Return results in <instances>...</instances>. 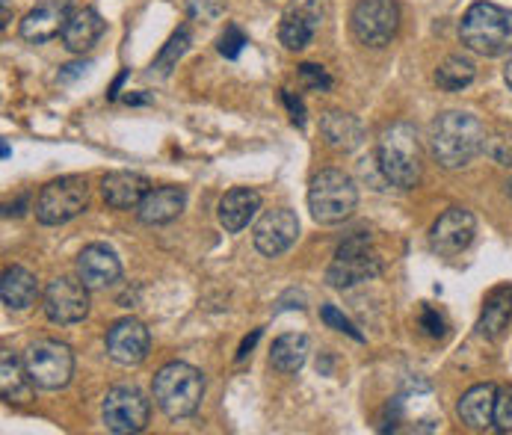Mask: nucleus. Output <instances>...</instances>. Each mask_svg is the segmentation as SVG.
Returning <instances> with one entry per match:
<instances>
[{
	"mask_svg": "<svg viewBox=\"0 0 512 435\" xmlns=\"http://www.w3.org/2000/svg\"><path fill=\"white\" fill-rule=\"evenodd\" d=\"M320 317H323V323L329 326V329H335V332H344V335H350L353 341H365V335L335 308V305H323L320 308Z\"/></svg>",
	"mask_w": 512,
	"mask_h": 435,
	"instance_id": "7c9ffc66",
	"label": "nucleus"
},
{
	"mask_svg": "<svg viewBox=\"0 0 512 435\" xmlns=\"http://www.w3.org/2000/svg\"><path fill=\"white\" fill-rule=\"evenodd\" d=\"M104 30H107V24H104V18L92 6H77V9L69 12L60 39H63V45L72 54H86L104 36Z\"/></svg>",
	"mask_w": 512,
	"mask_h": 435,
	"instance_id": "f3484780",
	"label": "nucleus"
},
{
	"mask_svg": "<svg viewBox=\"0 0 512 435\" xmlns=\"http://www.w3.org/2000/svg\"><path fill=\"white\" fill-rule=\"evenodd\" d=\"M495 430L512 433V388L498 391V400H495Z\"/></svg>",
	"mask_w": 512,
	"mask_h": 435,
	"instance_id": "473e14b6",
	"label": "nucleus"
},
{
	"mask_svg": "<svg viewBox=\"0 0 512 435\" xmlns=\"http://www.w3.org/2000/svg\"><path fill=\"white\" fill-rule=\"evenodd\" d=\"M42 308H45V317L57 326L80 323L89 314V288L80 279H69V276L54 279L45 288Z\"/></svg>",
	"mask_w": 512,
	"mask_h": 435,
	"instance_id": "9b49d317",
	"label": "nucleus"
},
{
	"mask_svg": "<svg viewBox=\"0 0 512 435\" xmlns=\"http://www.w3.org/2000/svg\"><path fill=\"white\" fill-rule=\"evenodd\" d=\"M486 128L477 116L462 110H447L433 122V157L444 169H462L468 166L483 148H486Z\"/></svg>",
	"mask_w": 512,
	"mask_h": 435,
	"instance_id": "f257e3e1",
	"label": "nucleus"
},
{
	"mask_svg": "<svg viewBox=\"0 0 512 435\" xmlns=\"http://www.w3.org/2000/svg\"><path fill=\"white\" fill-rule=\"evenodd\" d=\"M353 36L367 48H385L400 27L397 0H359L350 15Z\"/></svg>",
	"mask_w": 512,
	"mask_h": 435,
	"instance_id": "1a4fd4ad",
	"label": "nucleus"
},
{
	"mask_svg": "<svg viewBox=\"0 0 512 435\" xmlns=\"http://www.w3.org/2000/svg\"><path fill=\"white\" fill-rule=\"evenodd\" d=\"M282 98H285V104H288V110H291L293 122H296V125H305V107H302V101L293 98L291 89H282Z\"/></svg>",
	"mask_w": 512,
	"mask_h": 435,
	"instance_id": "c9c22d12",
	"label": "nucleus"
},
{
	"mask_svg": "<svg viewBox=\"0 0 512 435\" xmlns=\"http://www.w3.org/2000/svg\"><path fill=\"white\" fill-rule=\"evenodd\" d=\"M512 320V290L498 288L489 293L486 305H483V314H480V332L492 341H498Z\"/></svg>",
	"mask_w": 512,
	"mask_h": 435,
	"instance_id": "393cba45",
	"label": "nucleus"
},
{
	"mask_svg": "<svg viewBox=\"0 0 512 435\" xmlns=\"http://www.w3.org/2000/svg\"><path fill=\"white\" fill-rule=\"evenodd\" d=\"M0 299L9 311H24L39 299V282L24 267H9L0 282Z\"/></svg>",
	"mask_w": 512,
	"mask_h": 435,
	"instance_id": "b1692460",
	"label": "nucleus"
},
{
	"mask_svg": "<svg viewBox=\"0 0 512 435\" xmlns=\"http://www.w3.org/2000/svg\"><path fill=\"white\" fill-rule=\"evenodd\" d=\"M187 48H190V27H181V30H175V33H172V39H169V42L163 45V51L157 54V60H154V72L166 77V74L178 66V60L187 54Z\"/></svg>",
	"mask_w": 512,
	"mask_h": 435,
	"instance_id": "c85d7f7f",
	"label": "nucleus"
},
{
	"mask_svg": "<svg viewBox=\"0 0 512 435\" xmlns=\"http://www.w3.org/2000/svg\"><path fill=\"white\" fill-rule=\"evenodd\" d=\"M382 270L379 255L370 249V234H353L344 240L326 270V282L332 288H356L362 282L376 279Z\"/></svg>",
	"mask_w": 512,
	"mask_h": 435,
	"instance_id": "423d86ee",
	"label": "nucleus"
},
{
	"mask_svg": "<svg viewBox=\"0 0 512 435\" xmlns=\"http://www.w3.org/2000/svg\"><path fill=\"white\" fill-rule=\"evenodd\" d=\"M474 234H477V219H474V214L465 211V208H450V211H444L436 219V225L430 231V243H433V249L439 255L453 258V255H459V252H465L471 246Z\"/></svg>",
	"mask_w": 512,
	"mask_h": 435,
	"instance_id": "ddd939ff",
	"label": "nucleus"
},
{
	"mask_svg": "<svg viewBox=\"0 0 512 435\" xmlns=\"http://www.w3.org/2000/svg\"><path fill=\"white\" fill-rule=\"evenodd\" d=\"M299 77H302V83H305L308 89H329V86H332V77L323 72V66L305 63V66H299Z\"/></svg>",
	"mask_w": 512,
	"mask_h": 435,
	"instance_id": "f704fd0d",
	"label": "nucleus"
},
{
	"mask_svg": "<svg viewBox=\"0 0 512 435\" xmlns=\"http://www.w3.org/2000/svg\"><path fill=\"white\" fill-rule=\"evenodd\" d=\"M261 211V193L249 190V187H237V190H228L220 202V225L228 234H237L243 231L255 214Z\"/></svg>",
	"mask_w": 512,
	"mask_h": 435,
	"instance_id": "412c9836",
	"label": "nucleus"
},
{
	"mask_svg": "<svg viewBox=\"0 0 512 435\" xmlns=\"http://www.w3.org/2000/svg\"><path fill=\"white\" fill-rule=\"evenodd\" d=\"M30 376H27V367L24 359H18L12 350H3L0 356V391H3V400H24L27 397V385Z\"/></svg>",
	"mask_w": 512,
	"mask_h": 435,
	"instance_id": "bb28decb",
	"label": "nucleus"
},
{
	"mask_svg": "<svg viewBox=\"0 0 512 435\" xmlns=\"http://www.w3.org/2000/svg\"><path fill=\"white\" fill-rule=\"evenodd\" d=\"M86 69H89V63H72V66H66V69L60 72V80L66 83V80H72V77H80Z\"/></svg>",
	"mask_w": 512,
	"mask_h": 435,
	"instance_id": "4c0bfd02",
	"label": "nucleus"
},
{
	"mask_svg": "<svg viewBox=\"0 0 512 435\" xmlns=\"http://www.w3.org/2000/svg\"><path fill=\"white\" fill-rule=\"evenodd\" d=\"M359 205L356 181L341 169H323L311 178L308 187V211L320 225H338L350 217Z\"/></svg>",
	"mask_w": 512,
	"mask_h": 435,
	"instance_id": "39448f33",
	"label": "nucleus"
},
{
	"mask_svg": "<svg viewBox=\"0 0 512 435\" xmlns=\"http://www.w3.org/2000/svg\"><path fill=\"white\" fill-rule=\"evenodd\" d=\"M504 80L510 83V89H512V57H510V63L504 66Z\"/></svg>",
	"mask_w": 512,
	"mask_h": 435,
	"instance_id": "58836bf2",
	"label": "nucleus"
},
{
	"mask_svg": "<svg viewBox=\"0 0 512 435\" xmlns=\"http://www.w3.org/2000/svg\"><path fill=\"white\" fill-rule=\"evenodd\" d=\"M101 415H104V424L110 433H143L148 427V418H151V403L140 388L116 385L107 391Z\"/></svg>",
	"mask_w": 512,
	"mask_h": 435,
	"instance_id": "9d476101",
	"label": "nucleus"
},
{
	"mask_svg": "<svg viewBox=\"0 0 512 435\" xmlns=\"http://www.w3.org/2000/svg\"><path fill=\"white\" fill-rule=\"evenodd\" d=\"M119 276H122V264L110 246L92 243L77 255V279L89 290L110 288L113 282H119Z\"/></svg>",
	"mask_w": 512,
	"mask_h": 435,
	"instance_id": "2eb2a0df",
	"label": "nucleus"
},
{
	"mask_svg": "<svg viewBox=\"0 0 512 435\" xmlns=\"http://www.w3.org/2000/svg\"><path fill=\"white\" fill-rule=\"evenodd\" d=\"M184 205H187V193L181 187H157L148 190V196L137 208V217L146 225H166L181 217Z\"/></svg>",
	"mask_w": 512,
	"mask_h": 435,
	"instance_id": "4be33fe9",
	"label": "nucleus"
},
{
	"mask_svg": "<svg viewBox=\"0 0 512 435\" xmlns=\"http://www.w3.org/2000/svg\"><path fill=\"white\" fill-rule=\"evenodd\" d=\"M507 193H510V202H512V175H510V184H507Z\"/></svg>",
	"mask_w": 512,
	"mask_h": 435,
	"instance_id": "a19ab883",
	"label": "nucleus"
},
{
	"mask_svg": "<svg viewBox=\"0 0 512 435\" xmlns=\"http://www.w3.org/2000/svg\"><path fill=\"white\" fill-rule=\"evenodd\" d=\"M69 12H72L69 0H51V3H42V6L30 9L24 15V21H21V39L33 42V45L57 39L63 33V27H66Z\"/></svg>",
	"mask_w": 512,
	"mask_h": 435,
	"instance_id": "dca6fc26",
	"label": "nucleus"
},
{
	"mask_svg": "<svg viewBox=\"0 0 512 435\" xmlns=\"http://www.w3.org/2000/svg\"><path fill=\"white\" fill-rule=\"evenodd\" d=\"M308 353H311V344L305 335L299 332H288L282 338H276L273 350H270V364L279 370V373H296L302 364L308 362Z\"/></svg>",
	"mask_w": 512,
	"mask_h": 435,
	"instance_id": "a878e982",
	"label": "nucleus"
},
{
	"mask_svg": "<svg viewBox=\"0 0 512 435\" xmlns=\"http://www.w3.org/2000/svg\"><path fill=\"white\" fill-rule=\"evenodd\" d=\"M89 205V184L80 175H66L42 187L36 199V219L42 225H63L69 219L80 217Z\"/></svg>",
	"mask_w": 512,
	"mask_h": 435,
	"instance_id": "6e6552de",
	"label": "nucleus"
},
{
	"mask_svg": "<svg viewBox=\"0 0 512 435\" xmlns=\"http://www.w3.org/2000/svg\"><path fill=\"white\" fill-rule=\"evenodd\" d=\"M249 45V39H246V33L237 27V24H228L225 27V33L220 36V54L225 60H237L240 57V51Z\"/></svg>",
	"mask_w": 512,
	"mask_h": 435,
	"instance_id": "2f4dec72",
	"label": "nucleus"
},
{
	"mask_svg": "<svg viewBox=\"0 0 512 435\" xmlns=\"http://www.w3.org/2000/svg\"><path fill=\"white\" fill-rule=\"evenodd\" d=\"M477 77V66L468 57H447L436 69V83L444 92H462Z\"/></svg>",
	"mask_w": 512,
	"mask_h": 435,
	"instance_id": "cd10ccee",
	"label": "nucleus"
},
{
	"mask_svg": "<svg viewBox=\"0 0 512 435\" xmlns=\"http://www.w3.org/2000/svg\"><path fill=\"white\" fill-rule=\"evenodd\" d=\"M148 347H151V335L148 329L134 320V317H125V320H116L110 329H107V356L116 364H143L148 356Z\"/></svg>",
	"mask_w": 512,
	"mask_h": 435,
	"instance_id": "4468645a",
	"label": "nucleus"
},
{
	"mask_svg": "<svg viewBox=\"0 0 512 435\" xmlns=\"http://www.w3.org/2000/svg\"><path fill=\"white\" fill-rule=\"evenodd\" d=\"M151 394H154L157 409H160L166 418H172V421L190 418V415H196L199 406H202V397H205V376H202V370H196L193 364L172 362L154 373Z\"/></svg>",
	"mask_w": 512,
	"mask_h": 435,
	"instance_id": "f03ea898",
	"label": "nucleus"
},
{
	"mask_svg": "<svg viewBox=\"0 0 512 435\" xmlns=\"http://www.w3.org/2000/svg\"><path fill=\"white\" fill-rule=\"evenodd\" d=\"M320 27V9L305 0L299 6H291L285 15H282V24H279V39L288 51H302L311 45L314 33Z\"/></svg>",
	"mask_w": 512,
	"mask_h": 435,
	"instance_id": "6ab92c4d",
	"label": "nucleus"
},
{
	"mask_svg": "<svg viewBox=\"0 0 512 435\" xmlns=\"http://www.w3.org/2000/svg\"><path fill=\"white\" fill-rule=\"evenodd\" d=\"M9 24V0H3V27Z\"/></svg>",
	"mask_w": 512,
	"mask_h": 435,
	"instance_id": "ea45409f",
	"label": "nucleus"
},
{
	"mask_svg": "<svg viewBox=\"0 0 512 435\" xmlns=\"http://www.w3.org/2000/svg\"><path fill=\"white\" fill-rule=\"evenodd\" d=\"M299 237V219L288 208H276V211H267L264 217L258 219L255 231H252V240H255V249L267 258H279L291 249Z\"/></svg>",
	"mask_w": 512,
	"mask_h": 435,
	"instance_id": "f8f14e48",
	"label": "nucleus"
},
{
	"mask_svg": "<svg viewBox=\"0 0 512 435\" xmlns=\"http://www.w3.org/2000/svg\"><path fill=\"white\" fill-rule=\"evenodd\" d=\"M101 196L116 211L140 208V202L148 196V178L140 172H110L101 181Z\"/></svg>",
	"mask_w": 512,
	"mask_h": 435,
	"instance_id": "a211bd4d",
	"label": "nucleus"
},
{
	"mask_svg": "<svg viewBox=\"0 0 512 435\" xmlns=\"http://www.w3.org/2000/svg\"><path fill=\"white\" fill-rule=\"evenodd\" d=\"M320 131L335 151H353L365 140V125L353 113L332 110L320 119Z\"/></svg>",
	"mask_w": 512,
	"mask_h": 435,
	"instance_id": "5701e85b",
	"label": "nucleus"
},
{
	"mask_svg": "<svg viewBox=\"0 0 512 435\" xmlns=\"http://www.w3.org/2000/svg\"><path fill=\"white\" fill-rule=\"evenodd\" d=\"M421 329H424L430 338H444V335H447L444 314H441V311H436L433 305H424V308H421Z\"/></svg>",
	"mask_w": 512,
	"mask_h": 435,
	"instance_id": "72a5a7b5",
	"label": "nucleus"
},
{
	"mask_svg": "<svg viewBox=\"0 0 512 435\" xmlns=\"http://www.w3.org/2000/svg\"><path fill=\"white\" fill-rule=\"evenodd\" d=\"M24 367H27L30 385L45 388V391H60L74 376L72 347L60 341H36L24 353Z\"/></svg>",
	"mask_w": 512,
	"mask_h": 435,
	"instance_id": "0eeeda50",
	"label": "nucleus"
},
{
	"mask_svg": "<svg viewBox=\"0 0 512 435\" xmlns=\"http://www.w3.org/2000/svg\"><path fill=\"white\" fill-rule=\"evenodd\" d=\"M495 400H498V388L492 382L486 385H474L471 391L462 394L456 412L462 418V424L468 430H486L495 424Z\"/></svg>",
	"mask_w": 512,
	"mask_h": 435,
	"instance_id": "aec40b11",
	"label": "nucleus"
},
{
	"mask_svg": "<svg viewBox=\"0 0 512 435\" xmlns=\"http://www.w3.org/2000/svg\"><path fill=\"white\" fill-rule=\"evenodd\" d=\"M258 338H261V329H255V332H252L249 338H243V344H240V350H237V362H243V359L249 356V350H252V347L258 344Z\"/></svg>",
	"mask_w": 512,
	"mask_h": 435,
	"instance_id": "e433bc0d",
	"label": "nucleus"
},
{
	"mask_svg": "<svg viewBox=\"0 0 512 435\" xmlns=\"http://www.w3.org/2000/svg\"><path fill=\"white\" fill-rule=\"evenodd\" d=\"M495 163H501V166H512V125L507 128H498L495 134H489L486 137V148H483Z\"/></svg>",
	"mask_w": 512,
	"mask_h": 435,
	"instance_id": "c756f323",
	"label": "nucleus"
},
{
	"mask_svg": "<svg viewBox=\"0 0 512 435\" xmlns=\"http://www.w3.org/2000/svg\"><path fill=\"white\" fill-rule=\"evenodd\" d=\"M379 169L388 184L400 190H412L421 181V154H418V134L412 125L397 122L391 125L376 148Z\"/></svg>",
	"mask_w": 512,
	"mask_h": 435,
	"instance_id": "20e7f679",
	"label": "nucleus"
},
{
	"mask_svg": "<svg viewBox=\"0 0 512 435\" xmlns=\"http://www.w3.org/2000/svg\"><path fill=\"white\" fill-rule=\"evenodd\" d=\"M462 45L480 57H504L512 51V18L498 3H474L459 24Z\"/></svg>",
	"mask_w": 512,
	"mask_h": 435,
	"instance_id": "7ed1b4c3",
	"label": "nucleus"
}]
</instances>
